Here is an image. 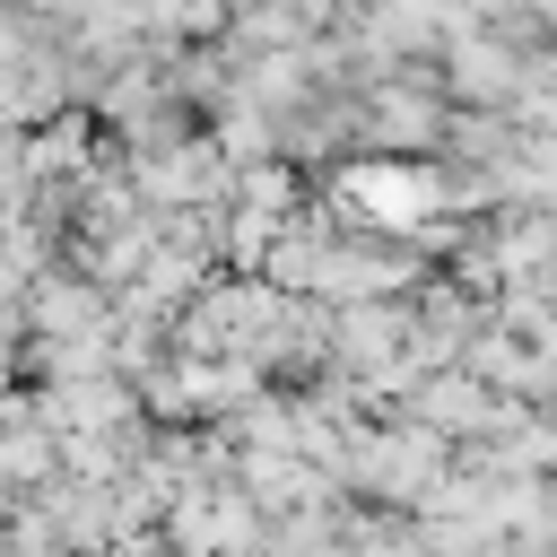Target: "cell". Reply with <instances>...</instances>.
<instances>
[{
	"label": "cell",
	"instance_id": "obj_1",
	"mask_svg": "<svg viewBox=\"0 0 557 557\" xmlns=\"http://www.w3.org/2000/svg\"><path fill=\"white\" fill-rule=\"evenodd\" d=\"M322 209H331L348 235L418 244V235H435L444 218H461V174H453L444 157H357V165H331Z\"/></svg>",
	"mask_w": 557,
	"mask_h": 557
},
{
	"label": "cell",
	"instance_id": "obj_2",
	"mask_svg": "<svg viewBox=\"0 0 557 557\" xmlns=\"http://www.w3.org/2000/svg\"><path fill=\"white\" fill-rule=\"evenodd\" d=\"M444 479H453V444H444L435 426L400 418V409L366 426L357 470H348V487H366L383 513H426V505L444 496Z\"/></svg>",
	"mask_w": 557,
	"mask_h": 557
}]
</instances>
